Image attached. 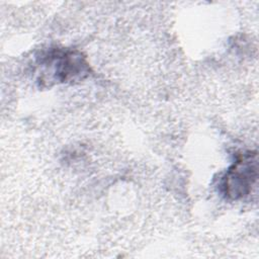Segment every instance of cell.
Here are the masks:
<instances>
[{"mask_svg":"<svg viewBox=\"0 0 259 259\" xmlns=\"http://www.w3.org/2000/svg\"><path fill=\"white\" fill-rule=\"evenodd\" d=\"M90 72L86 57L77 50L50 48L40 53L35 61L36 82L40 87L81 81Z\"/></svg>","mask_w":259,"mask_h":259,"instance_id":"cell-1","label":"cell"},{"mask_svg":"<svg viewBox=\"0 0 259 259\" xmlns=\"http://www.w3.org/2000/svg\"><path fill=\"white\" fill-rule=\"evenodd\" d=\"M258 178L256 151L239 154L220 181V190L229 200H239L249 195Z\"/></svg>","mask_w":259,"mask_h":259,"instance_id":"cell-2","label":"cell"}]
</instances>
